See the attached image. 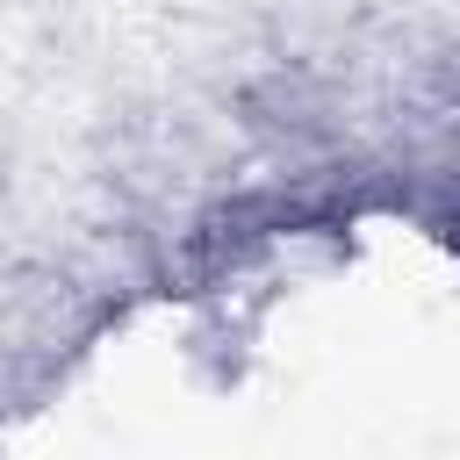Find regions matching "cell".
Wrapping results in <instances>:
<instances>
[{"instance_id": "1", "label": "cell", "mask_w": 460, "mask_h": 460, "mask_svg": "<svg viewBox=\"0 0 460 460\" xmlns=\"http://www.w3.org/2000/svg\"><path fill=\"white\" fill-rule=\"evenodd\" d=\"M237 115H244V129H252L259 144H273V151H316V144L338 137V93H331V79L309 72V65H273V72H259V79L237 93Z\"/></svg>"}]
</instances>
